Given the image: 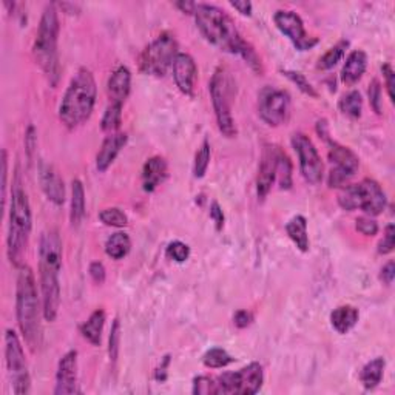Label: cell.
<instances>
[{
    "label": "cell",
    "instance_id": "cell-1",
    "mask_svg": "<svg viewBox=\"0 0 395 395\" xmlns=\"http://www.w3.org/2000/svg\"><path fill=\"white\" fill-rule=\"evenodd\" d=\"M196 25L203 36L219 50L238 54L251 65L252 70L261 73V60L256 56L253 48L249 45L239 34L233 19L219 6L209 3H196L195 12Z\"/></svg>",
    "mask_w": 395,
    "mask_h": 395
},
{
    "label": "cell",
    "instance_id": "cell-2",
    "mask_svg": "<svg viewBox=\"0 0 395 395\" xmlns=\"http://www.w3.org/2000/svg\"><path fill=\"white\" fill-rule=\"evenodd\" d=\"M62 239L56 228L45 230L40 237L39 269L40 289H42V309L47 321H54L60 306L59 274L62 269Z\"/></svg>",
    "mask_w": 395,
    "mask_h": 395
},
{
    "label": "cell",
    "instance_id": "cell-3",
    "mask_svg": "<svg viewBox=\"0 0 395 395\" xmlns=\"http://www.w3.org/2000/svg\"><path fill=\"white\" fill-rule=\"evenodd\" d=\"M39 295L36 287V278L33 270L22 264L17 276L16 289V315L20 332L25 338L26 344L33 352H36L42 344V323H40Z\"/></svg>",
    "mask_w": 395,
    "mask_h": 395
},
{
    "label": "cell",
    "instance_id": "cell-4",
    "mask_svg": "<svg viewBox=\"0 0 395 395\" xmlns=\"http://www.w3.org/2000/svg\"><path fill=\"white\" fill-rule=\"evenodd\" d=\"M96 96L98 87L93 73L87 68H79L72 78L59 106L62 124H65L68 128H76L87 122L94 110Z\"/></svg>",
    "mask_w": 395,
    "mask_h": 395
},
{
    "label": "cell",
    "instance_id": "cell-5",
    "mask_svg": "<svg viewBox=\"0 0 395 395\" xmlns=\"http://www.w3.org/2000/svg\"><path fill=\"white\" fill-rule=\"evenodd\" d=\"M59 17L54 3H48L40 17L39 30L36 40L33 45V54L36 64L42 68L48 82L51 87H56L59 81L60 65L58 53V39H59Z\"/></svg>",
    "mask_w": 395,
    "mask_h": 395
},
{
    "label": "cell",
    "instance_id": "cell-6",
    "mask_svg": "<svg viewBox=\"0 0 395 395\" xmlns=\"http://www.w3.org/2000/svg\"><path fill=\"white\" fill-rule=\"evenodd\" d=\"M31 205L28 195L22 189L19 179L15 181L10 203V226H8V258L12 264L20 267L24 264V255L26 252L31 233Z\"/></svg>",
    "mask_w": 395,
    "mask_h": 395
},
{
    "label": "cell",
    "instance_id": "cell-7",
    "mask_svg": "<svg viewBox=\"0 0 395 395\" xmlns=\"http://www.w3.org/2000/svg\"><path fill=\"white\" fill-rule=\"evenodd\" d=\"M338 204L342 209L363 210L369 217H377L386 207V193L373 179H363L360 184L344 185L338 195Z\"/></svg>",
    "mask_w": 395,
    "mask_h": 395
},
{
    "label": "cell",
    "instance_id": "cell-8",
    "mask_svg": "<svg viewBox=\"0 0 395 395\" xmlns=\"http://www.w3.org/2000/svg\"><path fill=\"white\" fill-rule=\"evenodd\" d=\"M209 87L219 131L226 137L237 136V126L232 116V81L224 68H218L213 73Z\"/></svg>",
    "mask_w": 395,
    "mask_h": 395
},
{
    "label": "cell",
    "instance_id": "cell-9",
    "mask_svg": "<svg viewBox=\"0 0 395 395\" xmlns=\"http://www.w3.org/2000/svg\"><path fill=\"white\" fill-rule=\"evenodd\" d=\"M178 54V42L170 33H162L156 37L141 54L140 68L141 72L156 78H162L173 67V62Z\"/></svg>",
    "mask_w": 395,
    "mask_h": 395
},
{
    "label": "cell",
    "instance_id": "cell-10",
    "mask_svg": "<svg viewBox=\"0 0 395 395\" xmlns=\"http://www.w3.org/2000/svg\"><path fill=\"white\" fill-rule=\"evenodd\" d=\"M5 360L12 392L16 395H26L31 387L28 364H26L22 343L12 329H6L5 334Z\"/></svg>",
    "mask_w": 395,
    "mask_h": 395
},
{
    "label": "cell",
    "instance_id": "cell-11",
    "mask_svg": "<svg viewBox=\"0 0 395 395\" xmlns=\"http://www.w3.org/2000/svg\"><path fill=\"white\" fill-rule=\"evenodd\" d=\"M264 383V372L260 363H251L237 372H226L217 378L218 394L253 395Z\"/></svg>",
    "mask_w": 395,
    "mask_h": 395
},
{
    "label": "cell",
    "instance_id": "cell-12",
    "mask_svg": "<svg viewBox=\"0 0 395 395\" xmlns=\"http://www.w3.org/2000/svg\"><path fill=\"white\" fill-rule=\"evenodd\" d=\"M329 142V159L335 165L329 173V187H344L349 179L355 175L360 169V159L353 151L335 141H330L328 135H324Z\"/></svg>",
    "mask_w": 395,
    "mask_h": 395
},
{
    "label": "cell",
    "instance_id": "cell-13",
    "mask_svg": "<svg viewBox=\"0 0 395 395\" xmlns=\"http://www.w3.org/2000/svg\"><path fill=\"white\" fill-rule=\"evenodd\" d=\"M258 113L262 121L270 127L283 126L290 115V96L274 87H267L261 92L258 101Z\"/></svg>",
    "mask_w": 395,
    "mask_h": 395
},
{
    "label": "cell",
    "instance_id": "cell-14",
    "mask_svg": "<svg viewBox=\"0 0 395 395\" xmlns=\"http://www.w3.org/2000/svg\"><path fill=\"white\" fill-rule=\"evenodd\" d=\"M292 147L300 159L301 175L309 184H320L323 181L324 165L321 156L310 137L304 133H295L292 136Z\"/></svg>",
    "mask_w": 395,
    "mask_h": 395
},
{
    "label": "cell",
    "instance_id": "cell-15",
    "mask_svg": "<svg viewBox=\"0 0 395 395\" xmlns=\"http://www.w3.org/2000/svg\"><path fill=\"white\" fill-rule=\"evenodd\" d=\"M274 22L276 25V28H278L284 36L295 45L296 50L308 51L318 44V39L309 36L306 30H304L303 19L294 11L289 10L276 11L274 16Z\"/></svg>",
    "mask_w": 395,
    "mask_h": 395
},
{
    "label": "cell",
    "instance_id": "cell-16",
    "mask_svg": "<svg viewBox=\"0 0 395 395\" xmlns=\"http://www.w3.org/2000/svg\"><path fill=\"white\" fill-rule=\"evenodd\" d=\"M78 352L68 351L64 357L59 360L56 372V395L78 394Z\"/></svg>",
    "mask_w": 395,
    "mask_h": 395
},
{
    "label": "cell",
    "instance_id": "cell-17",
    "mask_svg": "<svg viewBox=\"0 0 395 395\" xmlns=\"http://www.w3.org/2000/svg\"><path fill=\"white\" fill-rule=\"evenodd\" d=\"M280 147L275 145H267L262 151L258 178H256V195L260 199H266L269 192L272 190V185L276 181V164H278Z\"/></svg>",
    "mask_w": 395,
    "mask_h": 395
},
{
    "label": "cell",
    "instance_id": "cell-18",
    "mask_svg": "<svg viewBox=\"0 0 395 395\" xmlns=\"http://www.w3.org/2000/svg\"><path fill=\"white\" fill-rule=\"evenodd\" d=\"M171 70L176 87L181 90L184 94L192 96L198 78V68L193 58L187 53H178L175 62H173Z\"/></svg>",
    "mask_w": 395,
    "mask_h": 395
},
{
    "label": "cell",
    "instance_id": "cell-19",
    "mask_svg": "<svg viewBox=\"0 0 395 395\" xmlns=\"http://www.w3.org/2000/svg\"><path fill=\"white\" fill-rule=\"evenodd\" d=\"M39 179L42 190L47 198L51 201L53 204L62 205L65 203V187L64 181L59 176V173L54 170L53 165L42 162L39 167Z\"/></svg>",
    "mask_w": 395,
    "mask_h": 395
},
{
    "label": "cell",
    "instance_id": "cell-20",
    "mask_svg": "<svg viewBox=\"0 0 395 395\" xmlns=\"http://www.w3.org/2000/svg\"><path fill=\"white\" fill-rule=\"evenodd\" d=\"M128 136L126 133H110L102 142V147L96 156V169L101 173L107 171L110 165L115 162L116 156L121 153V150L126 147Z\"/></svg>",
    "mask_w": 395,
    "mask_h": 395
},
{
    "label": "cell",
    "instance_id": "cell-21",
    "mask_svg": "<svg viewBox=\"0 0 395 395\" xmlns=\"http://www.w3.org/2000/svg\"><path fill=\"white\" fill-rule=\"evenodd\" d=\"M131 88V73L127 67H117L116 70L112 73L107 84V93L110 98V103H121L124 106V102L128 98Z\"/></svg>",
    "mask_w": 395,
    "mask_h": 395
},
{
    "label": "cell",
    "instance_id": "cell-22",
    "mask_svg": "<svg viewBox=\"0 0 395 395\" xmlns=\"http://www.w3.org/2000/svg\"><path fill=\"white\" fill-rule=\"evenodd\" d=\"M167 171L169 167L164 158L153 156L147 159L142 169V189L147 193L155 192L167 178Z\"/></svg>",
    "mask_w": 395,
    "mask_h": 395
},
{
    "label": "cell",
    "instance_id": "cell-23",
    "mask_svg": "<svg viewBox=\"0 0 395 395\" xmlns=\"http://www.w3.org/2000/svg\"><path fill=\"white\" fill-rule=\"evenodd\" d=\"M367 68V54L363 50L352 51L348 59H346L343 70H342V81L346 85H355L357 82L363 78V74Z\"/></svg>",
    "mask_w": 395,
    "mask_h": 395
},
{
    "label": "cell",
    "instance_id": "cell-24",
    "mask_svg": "<svg viewBox=\"0 0 395 395\" xmlns=\"http://www.w3.org/2000/svg\"><path fill=\"white\" fill-rule=\"evenodd\" d=\"M360 318V312L357 308L349 306H338L337 309H334V312L330 314V324L338 334H348V332L358 323Z\"/></svg>",
    "mask_w": 395,
    "mask_h": 395
},
{
    "label": "cell",
    "instance_id": "cell-25",
    "mask_svg": "<svg viewBox=\"0 0 395 395\" xmlns=\"http://www.w3.org/2000/svg\"><path fill=\"white\" fill-rule=\"evenodd\" d=\"M286 232L289 238L294 241L298 251H309V235H308V219L303 215H296L286 224Z\"/></svg>",
    "mask_w": 395,
    "mask_h": 395
},
{
    "label": "cell",
    "instance_id": "cell-26",
    "mask_svg": "<svg viewBox=\"0 0 395 395\" xmlns=\"http://www.w3.org/2000/svg\"><path fill=\"white\" fill-rule=\"evenodd\" d=\"M103 324H106V312L102 309H96L93 314L88 317V320L81 326V334L93 346H99Z\"/></svg>",
    "mask_w": 395,
    "mask_h": 395
},
{
    "label": "cell",
    "instance_id": "cell-27",
    "mask_svg": "<svg viewBox=\"0 0 395 395\" xmlns=\"http://www.w3.org/2000/svg\"><path fill=\"white\" fill-rule=\"evenodd\" d=\"M85 217V190L79 179H74L72 184V210L70 223L73 227H79Z\"/></svg>",
    "mask_w": 395,
    "mask_h": 395
},
{
    "label": "cell",
    "instance_id": "cell-28",
    "mask_svg": "<svg viewBox=\"0 0 395 395\" xmlns=\"http://www.w3.org/2000/svg\"><path fill=\"white\" fill-rule=\"evenodd\" d=\"M385 367H386V362L385 358L377 357L371 360L369 363H366L363 366L362 372H360V380H362L363 386L366 389H373L381 383V378H383L385 373Z\"/></svg>",
    "mask_w": 395,
    "mask_h": 395
},
{
    "label": "cell",
    "instance_id": "cell-29",
    "mask_svg": "<svg viewBox=\"0 0 395 395\" xmlns=\"http://www.w3.org/2000/svg\"><path fill=\"white\" fill-rule=\"evenodd\" d=\"M131 249V239L126 232H116L106 242V253L113 260H122Z\"/></svg>",
    "mask_w": 395,
    "mask_h": 395
},
{
    "label": "cell",
    "instance_id": "cell-30",
    "mask_svg": "<svg viewBox=\"0 0 395 395\" xmlns=\"http://www.w3.org/2000/svg\"><path fill=\"white\" fill-rule=\"evenodd\" d=\"M338 108L343 115L352 117V119H357V117L362 116V110H363L362 94H360L357 90H352V92L344 94L343 98L339 99Z\"/></svg>",
    "mask_w": 395,
    "mask_h": 395
},
{
    "label": "cell",
    "instance_id": "cell-31",
    "mask_svg": "<svg viewBox=\"0 0 395 395\" xmlns=\"http://www.w3.org/2000/svg\"><path fill=\"white\" fill-rule=\"evenodd\" d=\"M349 48V40H339L338 44H335L334 47L330 48V50L326 51L323 54V58H320V60H318V68L320 70H332L339 60H342L344 58V54H346V50Z\"/></svg>",
    "mask_w": 395,
    "mask_h": 395
},
{
    "label": "cell",
    "instance_id": "cell-32",
    "mask_svg": "<svg viewBox=\"0 0 395 395\" xmlns=\"http://www.w3.org/2000/svg\"><path fill=\"white\" fill-rule=\"evenodd\" d=\"M235 362V358L223 348H212L204 353L203 363L210 369H221Z\"/></svg>",
    "mask_w": 395,
    "mask_h": 395
},
{
    "label": "cell",
    "instance_id": "cell-33",
    "mask_svg": "<svg viewBox=\"0 0 395 395\" xmlns=\"http://www.w3.org/2000/svg\"><path fill=\"white\" fill-rule=\"evenodd\" d=\"M122 121V106L121 103H110L106 113L102 116L101 127L107 133H116V130L121 127Z\"/></svg>",
    "mask_w": 395,
    "mask_h": 395
},
{
    "label": "cell",
    "instance_id": "cell-34",
    "mask_svg": "<svg viewBox=\"0 0 395 395\" xmlns=\"http://www.w3.org/2000/svg\"><path fill=\"white\" fill-rule=\"evenodd\" d=\"M276 179L283 190H289L292 187V162L289 156L280 150L278 164H276Z\"/></svg>",
    "mask_w": 395,
    "mask_h": 395
},
{
    "label": "cell",
    "instance_id": "cell-35",
    "mask_svg": "<svg viewBox=\"0 0 395 395\" xmlns=\"http://www.w3.org/2000/svg\"><path fill=\"white\" fill-rule=\"evenodd\" d=\"M210 164V144L209 141H204L196 151L195 164H193V175L195 178H204Z\"/></svg>",
    "mask_w": 395,
    "mask_h": 395
},
{
    "label": "cell",
    "instance_id": "cell-36",
    "mask_svg": "<svg viewBox=\"0 0 395 395\" xmlns=\"http://www.w3.org/2000/svg\"><path fill=\"white\" fill-rule=\"evenodd\" d=\"M99 219L110 227H126L128 224V217L117 207H108L99 213Z\"/></svg>",
    "mask_w": 395,
    "mask_h": 395
},
{
    "label": "cell",
    "instance_id": "cell-37",
    "mask_svg": "<svg viewBox=\"0 0 395 395\" xmlns=\"http://www.w3.org/2000/svg\"><path fill=\"white\" fill-rule=\"evenodd\" d=\"M167 258L175 261V262H184L189 260L190 256V247L185 244L183 241H173L167 246V251H165Z\"/></svg>",
    "mask_w": 395,
    "mask_h": 395
},
{
    "label": "cell",
    "instance_id": "cell-38",
    "mask_svg": "<svg viewBox=\"0 0 395 395\" xmlns=\"http://www.w3.org/2000/svg\"><path fill=\"white\" fill-rule=\"evenodd\" d=\"M283 74L286 76L287 79L292 81L294 84H295L298 88H300L304 94L310 96V98H318V93L315 92V88L312 87L310 82L306 79V76L301 74V73H298V72H289V70L283 72Z\"/></svg>",
    "mask_w": 395,
    "mask_h": 395
},
{
    "label": "cell",
    "instance_id": "cell-39",
    "mask_svg": "<svg viewBox=\"0 0 395 395\" xmlns=\"http://www.w3.org/2000/svg\"><path fill=\"white\" fill-rule=\"evenodd\" d=\"M193 394L196 395H210V394H218L217 391V380H213L210 377L199 376L193 380Z\"/></svg>",
    "mask_w": 395,
    "mask_h": 395
},
{
    "label": "cell",
    "instance_id": "cell-40",
    "mask_svg": "<svg viewBox=\"0 0 395 395\" xmlns=\"http://www.w3.org/2000/svg\"><path fill=\"white\" fill-rule=\"evenodd\" d=\"M119 342H121V323L116 318L112 326V332H110V348H108L110 358H112L113 362H116L117 353H119Z\"/></svg>",
    "mask_w": 395,
    "mask_h": 395
},
{
    "label": "cell",
    "instance_id": "cell-41",
    "mask_svg": "<svg viewBox=\"0 0 395 395\" xmlns=\"http://www.w3.org/2000/svg\"><path fill=\"white\" fill-rule=\"evenodd\" d=\"M395 247V227L394 224H389L386 227L383 239L378 242V253L380 255H387L394 251Z\"/></svg>",
    "mask_w": 395,
    "mask_h": 395
},
{
    "label": "cell",
    "instance_id": "cell-42",
    "mask_svg": "<svg viewBox=\"0 0 395 395\" xmlns=\"http://www.w3.org/2000/svg\"><path fill=\"white\" fill-rule=\"evenodd\" d=\"M357 230L364 235V237H373V235H377L378 232V224L376 219H372L371 217H362L357 219Z\"/></svg>",
    "mask_w": 395,
    "mask_h": 395
},
{
    "label": "cell",
    "instance_id": "cell-43",
    "mask_svg": "<svg viewBox=\"0 0 395 395\" xmlns=\"http://www.w3.org/2000/svg\"><path fill=\"white\" fill-rule=\"evenodd\" d=\"M369 101H371V106L373 108V112L380 115L383 99H381V85H380L378 81H372L371 88H369Z\"/></svg>",
    "mask_w": 395,
    "mask_h": 395
},
{
    "label": "cell",
    "instance_id": "cell-44",
    "mask_svg": "<svg viewBox=\"0 0 395 395\" xmlns=\"http://www.w3.org/2000/svg\"><path fill=\"white\" fill-rule=\"evenodd\" d=\"M88 272L96 284H102L106 281V267H103L101 261H93L92 264H90Z\"/></svg>",
    "mask_w": 395,
    "mask_h": 395
},
{
    "label": "cell",
    "instance_id": "cell-45",
    "mask_svg": "<svg viewBox=\"0 0 395 395\" xmlns=\"http://www.w3.org/2000/svg\"><path fill=\"white\" fill-rule=\"evenodd\" d=\"M381 72H383L385 76V82H386V88H387V96H389V99L394 102V85H395V74L392 67L389 64H385L381 67Z\"/></svg>",
    "mask_w": 395,
    "mask_h": 395
},
{
    "label": "cell",
    "instance_id": "cell-46",
    "mask_svg": "<svg viewBox=\"0 0 395 395\" xmlns=\"http://www.w3.org/2000/svg\"><path fill=\"white\" fill-rule=\"evenodd\" d=\"M252 321H253V315H252V312H249V310H238L233 317V323L239 329H246L247 326L252 324Z\"/></svg>",
    "mask_w": 395,
    "mask_h": 395
},
{
    "label": "cell",
    "instance_id": "cell-47",
    "mask_svg": "<svg viewBox=\"0 0 395 395\" xmlns=\"http://www.w3.org/2000/svg\"><path fill=\"white\" fill-rule=\"evenodd\" d=\"M210 218L213 219L215 226H217V230H221V228H223V226H224V213H223V209H221L217 201L212 203V205H210Z\"/></svg>",
    "mask_w": 395,
    "mask_h": 395
},
{
    "label": "cell",
    "instance_id": "cell-48",
    "mask_svg": "<svg viewBox=\"0 0 395 395\" xmlns=\"http://www.w3.org/2000/svg\"><path fill=\"white\" fill-rule=\"evenodd\" d=\"M380 278H381V281L386 284V286H391V284L394 283V278H395V264H394V261H389L383 269H381Z\"/></svg>",
    "mask_w": 395,
    "mask_h": 395
},
{
    "label": "cell",
    "instance_id": "cell-49",
    "mask_svg": "<svg viewBox=\"0 0 395 395\" xmlns=\"http://www.w3.org/2000/svg\"><path fill=\"white\" fill-rule=\"evenodd\" d=\"M169 364H170V357L169 355H165L164 357V360H162V363L158 366V369L155 371V378L158 380V381H165L167 380V367H169Z\"/></svg>",
    "mask_w": 395,
    "mask_h": 395
},
{
    "label": "cell",
    "instance_id": "cell-50",
    "mask_svg": "<svg viewBox=\"0 0 395 395\" xmlns=\"http://www.w3.org/2000/svg\"><path fill=\"white\" fill-rule=\"evenodd\" d=\"M235 10L241 12L242 16H251L252 15V3L249 0H237V2H230Z\"/></svg>",
    "mask_w": 395,
    "mask_h": 395
},
{
    "label": "cell",
    "instance_id": "cell-51",
    "mask_svg": "<svg viewBox=\"0 0 395 395\" xmlns=\"http://www.w3.org/2000/svg\"><path fill=\"white\" fill-rule=\"evenodd\" d=\"M2 165H3V173H2V176H3V184H2V195H3V205H5V199H6V178H8V159H6V151L3 150L2 151Z\"/></svg>",
    "mask_w": 395,
    "mask_h": 395
},
{
    "label": "cell",
    "instance_id": "cell-52",
    "mask_svg": "<svg viewBox=\"0 0 395 395\" xmlns=\"http://www.w3.org/2000/svg\"><path fill=\"white\" fill-rule=\"evenodd\" d=\"M179 10H181L183 12H187V15H193L195 12V8H196V3H193V2H184V0H181V2H176L175 3Z\"/></svg>",
    "mask_w": 395,
    "mask_h": 395
}]
</instances>
